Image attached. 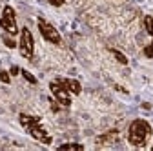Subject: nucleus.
<instances>
[{
	"mask_svg": "<svg viewBox=\"0 0 153 151\" xmlns=\"http://www.w3.org/2000/svg\"><path fill=\"white\" fill-rule=\"evenodd\" d=\"M149 135H151V126L146 120L137 118V120H133L129 124V129H128V140H129V144L140 147V146L146 144V140H148Z\"/></svg>",
	"mask_w": 153,
	"mask_h": 151,
	"instance_id": "nucleus-1",
	"label": "nucleus"
},
{
	"mask_svg": "<svg viewBox=\"0 0 153 151\" xmlns=\"http://www.w3.org/2000/svg\"><path fill=\"white\" fill-rule=\"evenodd\" d=\"M36 26H38V31H40V35L44 36V38L51 44H60L62 38H60V33L56 31L48 20H44V18H38L36 20Z\"/></svg>",
	"mask_w": 153,
	"mask_h": 151,
	"instance_id": "nucleus-2",
	"label": "nucleus"
},
{
	"mask_svg": "<svg viewBox=\"0 0 153 151\" xmlns=\"http://www.w3.org/2000/svg\"><path fill=\"white\" fill-rule=\"evenodd\" d=\"M20 55L24 58H33V53H35V42H33V35L27 27H22L20 31Z\"/></svg>",
	"mask_w": 153,
	"mask_h": 151,
	"instance_id": "nucleus-3",
	"label": "nucleus"
},
{
	"mask_svg": "<svg viewBox=\"0 0 153 151\" xmlns=\"http://www.w3.org/2000/svg\"><path fill=\"white\" fill-rule=\"evenodd\" d=\"M0 27H2L7 35H16L18 27H16V20H15V9L11 6H6L2 11V18H0Z\"/></svg>",
	"mask_w": 153,
	"mask_h": 151,
	"instance_id": "nucleus-4",
	"label": "nucleus"
},
{
	"mask_svg": "<svg viewBox=\"0 0 153 151\" xmlns=\"http://www.w3.org/2000/svg\"><path fill=\"white\" fill-rule=\"evenodd\" d=\"M49 89H51V93H53V97L56 98V102H59V104H62V106H69L71 104V97H69V91L64 87V86H60L59 82H51L49 84Z\"/></svg>",
	"mask_w": 153,
	"mask_h": 151,
	"instance_id": "nucleus-5",
	"label": "nucleus"
},
{
	"mask_svg": "<svg viewBox=\"0 0 153 151\" xmlns=\"http://www.w3.org/2000/svg\"><path fill=\"white\" fill-rule=\"evenodd\" d=\"M27 133H29L35 140L42 142V144H51V137L48 135V131L40 126V122H38V124H33V126H29V127H27Z\"/></svg>",
	"mask_w": 153,
	"mask_h": 151,
	"instance_id": "nucleus-6",
	"label": "nucleus"
},
{
	"mask_svg": "<svg viewBox=\"0 0 153 151\" xmlns=\"http://www.w3.org/2000/svg\"><path fill=\"white\" fill-rule=\"evenodd\" d=\"M56 82H59L60 86H64L69 93H73V95H79L80 93V82L75 80V78H56Z\"/></svg>",
	"mask_w": 153,
	"mask_h": 151,
	"instance_id": "nucleus-7",
	"label": "nucleus"
},
{
	"mask_svg": "<svg viewBox=\"0 0 153 151\" xmlns=\"http://www.w3.org/2000/svg\"><path fill=\"white\" fill-rule=\"evenodd\" d=\"M18 120H20V124H22V127H29V126H33V124H38L40 122V118H36V117H31V115H26V113H22L20 117H18Z\"/></svg>",
	"mask_w": 153,
	"mask_h": 151,
	"instance_id": "nucleus-8",
	"label": "nucleus"
},
{
	"mask_svg": "<svg viewBox=\"0 0 153 151\" xmlns=\"http://www.w3.org/2000/svg\"><path fill=\"white\" fill-rule=\"evenodd\" d=\"M109 53H111V55H113V56H115V58H117L120 64H124V66L128 64V58H126V55H124V53H120L119 49H113V47H111V49H109Z\"/></svg>",
	"mask_w": 153,
	"mask_h": 151,
	"instance_id": "nucleus-9",
	"label": "nucleus"
},
{
	"mask_svg": "<svg viewBox=\"0 0 153 151\" xmlns=\"http://www.w3.org/2000/svg\"><path fill=\"white\" fill-rule=\"evenodd\" d=\"M144 27H146V33L149 36H153V16H149V15L144 16Z\"/></svg>",
	"mask_w": 153,
	"mask_h": 151,
	"instance_id": "nucleus-10",
	"label": "nucleus"
},
{
	"mask_svg": "<svg viewBox=\"0 0 153 151\" xmlns=\"http://www.w3.org/2000/svg\"><path fill=\"white\" fill-rule=\"evenodd\" d=\"M22 77H24V78H26V80H27L29 84H36V78L33 77V75H31V73H29L27 69H22Z\"/></svg>",
	"mask_w": 153,
	"mask_h": 151,
	"instance_id": "nucleus-11",
	"label": "nucleus"
},
{
	"mask_svg": "<svg viewBox=\"0 0 153 151\" xmlns=\"http://www.w3.org/2000/svg\"><path fill=\"white\" fill-rule=\"evenodd\" d=\"M60 149H84L82 144H62Z\"/></svg>",
	"mask_w": 153,
	"mask_h": 151,
	"instance_id": "nucleus-12",
	"label": "nucleus"
},
{
	"mask_svg": "<svg viewBox=\"0 0 153 151\" xmlns=\"http://www.w3.org/2000/svg\"><path fill=\"white\" fill-rule=\"evenodd\" d=\"M0 80H2L4 84H9V82H11L9 73H7V71H0Z\"/></svg>",
	"mask_w": 153,
	"mask_h": 151,
	"instance_id": "nucleus-13",
	"label": "nucleus"
},
{
	"mask_svg": "<svg viewBox=\"0 0 153 151\" xmlns=\"http://www.w3.org/2000/svg\"><path fill=\"white\" fill-rule=\"evenodd\" d=\"M144 55L148 56V58H151V56H153V44H148L144 47Z\"/></svg>",
	"mask_w": 153,
	"mask_h": 151,
	"instance_id": "nucleus-14",
	"label": "nucleus"
},
{
	"mask_svg": "<svg viewBox=\"0 0 153 151\" xmlns=\"http://www.w3.org/2000/svg\"><path fill=\"white\" fill-rule=\"evenodd\" d=\"M4 44H6L7 47H15V46H16V44H15V40H13V38H9L7 35H4Z\"/></svg>",
	"mask_w": 153,
	"mask_h": 151,
	"instance_id": "nucleus-15",
	"label": "nucleus"
},
{
	"mask_svg": "<svg viewBox=\"0 0 153 151\" xmlns=\"http://www.w3.org/2000/svg\"><path fill=\"white\" fill-rule=\"evenodd\" d=\"M64 2H66V0H49V4H51V6H56V7L62 6Z\"/></svg>",
	"mask_w": 153,
	"mask_h": 151,
	"instance_id": "nucleus-16",
	"label": "nucleus"
},
{
	"mask_svg": "<svg viewBox=\"0 0 153 151\" xmlns=\"http://www.w3.org/2000/svg\"><path fill=\"white\" fill-rule=\"evenodd\" d=\"M16 73H18V67H16V66H13V67H11V75H16Z\"/></svg>",
	"mask_w": 153,
	"mask_h": 151,
	"instance_id": "nucleus-17",
	"label": "nucleus"
}]
</instances>
